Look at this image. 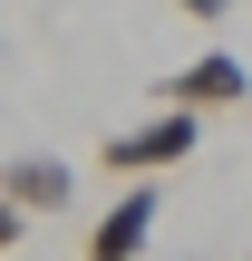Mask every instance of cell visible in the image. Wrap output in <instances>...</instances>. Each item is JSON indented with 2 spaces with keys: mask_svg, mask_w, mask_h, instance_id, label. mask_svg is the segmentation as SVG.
<instances>
[{
  "mask_svg": "<svg viewBox=\"0 0 252 261\" xmlns=\"http://www.w3.org/2000/svg\"><path fill=\"white\" fill-rule=\"evenodd\" d=\"M194 145H204V116L155 107L146 126L107 136V145H97V165H107V174H126V184H146V174H165V165H194Z\"/></svg>",
  "mask_w": 252,
  "mask_h": 261,
  "instance_id": "6da1fadb",
  "label": "cell"
},
{
  "mask_svg": "<svg viewBox=\"0 0 252 261\" xmlns=\"http://www.w3.org/2000/svg\"><path fill=\"white\" fill-rule=\"evenodd\" d=\"M243 97H252V68L233 48H204L194 68L165 77V107H185V116H214V107H243Z\"/></svg>",
  "mask_w": 252,
  "mask_h": 261,
  "instance_id": "7a4b0ae2",
  "label": "cell"
},
{
  "mask_svg": "<svg viewBox=\"0 0 252 261\" xmlns=\"http://www.w3.org/2000/svg\"><path fill=\"white\" fill-rule=\"evenodd\" d=\"M155 184H126L97 223H87V261H146V242H155Z\"/></svg>",
  "mask_w": 252,
  "mask_h": 261,
  "instance_id": "3957f363",
  "label": "cell"
},
{
  "mask_svg": "<svg viewBox=\"0 0 252 261\" xmlns=\"http://www.w3.org/2000/svg\"><path fill=\"white\" fill-rule=\"evenodd\" d=\"M68 194H78V174H68L58 155H39V145L0 165V203H10V213H68Z\"/></svg>",
  "mask_w": 252,
  "mask_h": 261,
  "instance_id": "277c9868",
  "label": "cell"
},
{
  "mask_svg": "<svg viewBox=\"0 0 252 261\" xmlns=\"http://www.w3.org/2000/svg\"><path fill=\"white\" fill-rule=\"evenodd\" d=\"M19 232H29V213H10V203H0V252H19Z\"/></svg>",
  "mask_w": 252,
  "mask_h": 261,
  "instance_id": "5b68a950",
  "label": "cell"
},
{
  "mask_svg": "<svg viewBox=\"0 0 252 261\" xmlns=\"http://www.w3.org/2000/svg\"><path fill=\"white\" fill-rule=\"evenodd\" d=\"M175 10H185V19H223L233 0H175Z\"/></svg>",
  "mask_w": 252,
  "mask_h": 261,
  "instance_id": "8992f818",
  "label": "cell"
}]
</instances>
